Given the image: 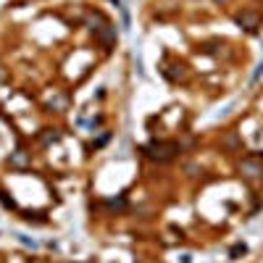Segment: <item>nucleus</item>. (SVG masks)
Here are the masks:
<instances>
[{"mask_svg":"<svg viewBox=\"0 0 263 263\" xmlns=\"http://www.w3.org/2000/svg\"><path fill=\"white\" fill-rule=\"evenodd\" d=\"M179 153V145L176 142H161V139H153L150 145H145V155L147 158H153V161H171V158Z\"/></svg>","mask_w":263,"mask_h":263,"instance_id":"obj_1","label":"nucleus"},{"mask_svg":"<svg viewBox=\"0 0 263 263\" xmlns=\"http://www.w3.org/2000/svg\"><path fill=\"white\" fill-rule=\"evenodd\" d=\"M261 13H256V11H242V13H237V24L242 26L245 32H258V26H261Z\"/></svg>","mask_w":263,"mask_h":263,"instance_id":"obj_2","label":"nucleus"},{"mask_svg":"<svg viewBox=\"0 0 263 263\" xmlns=\"http://www.w3.org/2000/svg\"><path fill=\"white\" fill-rule=\"evenodd\" d=\"M95 34H98V40L103 42V48H111V45L116 42V29L111 24L103 21L100 26H95Z\"/></svg>","mask_w":263,"mask_h":263,"instance_id":"obj_3","label":"nucleus"},{"mask_svg":"<svg viewBox=\"0 0 263 263\" xmlns=\"http://www.w3.org/2000/svg\"><path fill=\"white\" fill-rule=\"evenodd\" d=\"M240 171L245 174V176H250V179H256V176L263 174V163L256 161V158H245V161L240 163Z\"/></svg>","mask_w":263,"mask_h":263,"instance_id":"obj_4","label":"nucleus"},{"mask_svg":"<svg viewBox=\"0 0 263 263\" xmlns=\"http://www.w3.org/2000/svg\"><path fill=\"white\" fill-rule=\"evenodd\" d=\"M11 166H26V153L24 150H16L11 155Z\"/></svg>","mask_w":263,"mask_h":263,"instance_id":"obj_5","label":"nucleus"},{"mask_svg":"<svg viewBox=\"0 0 263 263\" xmlns=\"http://www.w3.org/2000/svg\"><path fill=\"white\" fill-rule=\"evenodd\" d=\"M108 208H116V211H124V208H127V203H124V200H121V197H119V200H108Z\"/></svg>","mask_w":263,"mask_h":263,"instance_id":"obj_6","label":"nucleus"},{"mask_svg":"<svg viewBox=\"0 0 263 263\" xmlns=\"http://www.w3.org/2000/svg\"><path fill=\"white\" fill-rule=\"evenodd\" d=\"M245 250H248L245 245H234V248H232V256L237 258V256H242V253H245Z\"/></svg>","mask_w":263,"mask_h":263,"instance_id":"obj_7","label":"nucleus"},{"mask_svg":"<svg viewBox=\"0 0 263 263\" xmlns=\"http://www.w3.org/2000/svg\"><path fill=\"white\" fill-rule=\"evenodd\" d=\"M219 3H227V0H219Z\"/></svg>","mask_w":263,"mask_h":263,"instance_id":"obj_8","label":"nucleus"},{"mask_svg":"<svg viewBox=\"0 0 263 263\" xmlns=\"http://www.w3.org/2000/svg\"><path fill=\"white\" fill-rule=\"evenodd\" d=\"M34 263H42V261H34Z\"/></svg>","mask_w":263,"mask_h":263,"instance_id":"obj_9","label":"nucleus"}]
</instances>
